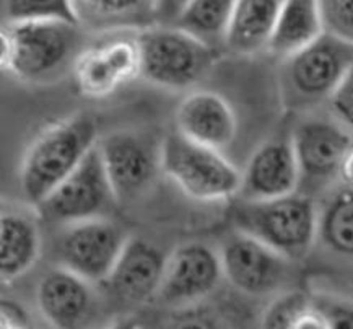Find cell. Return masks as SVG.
Instances as JSON below:
<instances>
[{
	"mask_svg": "<svg viewBox=\"0 0 353 329\" xmlns=\"http://www.w3.org/2000/svg\"><path fill=\"white\" fill-rule=\"evenodd\" d=\"M97 143V121L90 114H75L48 126L36 135L21 161L23 196L38 207L74 173Z\"/></svg>",
	"mask_w": 353,
	"mask_h": 329,
	"instance_id": "cell-1",
	"label": "cell"
},
{
	"mask_svg": "<svg viewBox=\"0 0 353 329\" xmlns=\"http://www.w3.org/2000/svg\"><path fill=\"white\" fill-rule=\"evenodd\" d=\"M234 230L257 238L288 261L310 253L319 233V209L306 192L269 201L238 202L233 209Z\"/></svg>",
	"mask_w": 353,
	"mask_h": 329,
	"instance_id": "cell-2",
	"label": "cell"
},
{
	"mask_svg": "<svg viewBox=\"0 0 353 329\" xmlns=\"http://www.w3.org/2000/svg\"><path fill=\"white\" fill-rule=\"evenodd\" d=\"M160 166L184 195L202 202L225 201L241 192L243 173L221 152L199 146L179 132L161 147Z\"/></svg>",
	"mask_w": 353,
	"mask_h": 329,
	"instance_id": "cell-3",
	"label": "cell"
},
{
	"mask_svg": "<svg viewBox=\"0 0 353 329\" xmlns=\"http://www.w3.org/2000/svg\"><path fill=\"white\" fill-rule=\"evenodd\" d=\"M77 41L75 25L62 21L10 23L0 34V61L18 79L44 80L65 64Z\"/></svg>",
	"mask_w": 353,
	"mask_h": 329,
	"instance_id": "cell-4",
	"label": "cell"
},
{
	"mask_svg": "<svg viewBox=\"0 0 353 329\" xmlns=\"http://www.w3.org/2000/svg\"><path fill=\"white\" fill-rule=\"evenodd\" d=\"M352 67L353 48L324 34L313 46L285 61V103L300 110L330 101Z\"/></svg>",
	"mask_w": 353,
	"mask_h": 329,
	"instance_id": "cell-5",
	"label": "cell"
},
{
	"mask_svg": "<svg viewBox=\"0 0 353 329\" xmlns=\"http://www.w3.org/2000/svg\"><path fill=\"white\" fill-rule=\"evenodd\" d=\"M140 74L166 88H185L214 61V49L178 28L147 30L137 36Z\"/></svg>",
	"mask_w": 353,
	"mask_h": 329,
	"instance_id": "cell-6",
	"label": "cell"
},
{
	"mask_svg": "<svg viewBox=\"0 0 353 329\" xmlns=\"http://www.w3.org/2000/svg\"><path fill=\"white\" fill-rule=\"evenodd\" d=\"M116 196L108 179L98 143L77 170L36 207L48 222L72 225L83 220L106 217Z\"/></svg>",
	"mask_w": 353,
	"mask_h": 329,
	"instance_id": "cell-7",
	"label": "cell"
},
{
	"mask_svg": "<svg viewBox=\"0 0 353 329\" xmlns=\"http://www.w3.org/2000/svg\"><path fill=\"white\" fill-rule=\"evenodd\" d=\"M122 228L101 217L67 225L59 240L57 253L62 268L90 283H105L124 250Z\"/></svg>",
	"mask_w": 353,
	"mask_h": 329,
	"instance_id": "cell-8",
	"label": "cell"
},
{
	"mask_svg": "<svg viewBox=\"0 0 353 329\" xmlns=\"http://www.w3.org/2000/svg\"><path fill=\"white\" fill-rule=\"evenodd\" d=\"M221 279L220 253L203 243H184L166 256L157 299L170 306L197 303L220 286Z\"/></svg>",
	"mask_w": 353,
	"mask_h": 329,
	"instance_id": "cell-9",
	"label": "cell"
},
{
	"mask_svg": "<svg viewBox=\"0 0 353 329\" xmlns=\"http://www.w3.org/2000/svg\"><path fill=\"white\" fill-rule=\"evenodd\" d=\"M223 277L246 295H267L282 286L288 272V259L257 238L234 232L220 250Z\"/></svg>",
	"mask_w": 353,
	"mask_h": 329,
	"instance_id": "cell-10",
	"label": "cell"
},
{
	"mask_svg": "<svg viewBox=\"0 0 353 329\" xmlns=\"http://www.w3.org/2000/svg\"><path fill=\"white\" fill-rule=\"evenodd\" d=\"M301 183L324 186L339 178L342 161L353 147L345 126L329 119H307L292 135Z\"/></svg>",
	"mask_w": 353,
	"mask_h": 329,
	"instance_id": "cell-11",
	"label": "cell"
},
{
	"mask_svg": "<svg viewBox=\"0 0 353 329\" xmlns=\"http://www.w3.org/2000/svg\"><path fill=\"white\" fill-rule=\"evenodd\" d=\"M77 87L88 98H105L140 74L137 38H111L77 56Z\"/></svg>",
	"mask_w": 353,
	"mask_h": 329,
	"instance_id": "cell-12",
	"label": "cell"
},
{
	"mask_svg": "<svg viewBox=\"0 0 353 329\" xmlns=\"http://www.w3.org/2000/svg\"><path fill=\"white\" fill-rule=\"evenodd\" d=\"M301 175L292 139H272L256 148L243 173L244 201L279 199L298 192Z\"/></svg>",
	"mask_w": 353,
	"mask_h": 329,
	"instance_id": "cell-13",
	"label": "cell"
},
{
	"mask_svg": "<svg viewBox=\"0 0 353 329\" xmlns=\"http://www.w3.org/2000/svg\"><path fill=\"white\" fill-rule=\"evenodd\" d=\"M36 300L54 329H87L94 318L97 301L90 282L62 266L44 274Z\"/></svg>",
	"mask_w": 353,
	"mask_h": 329,
	"instance_id": "cell-14",
	"label": "cell"
},
{
	"mask_svg": "<svg viewBox=\"0 0 353 329\" xmlns=\"http://www.w3.org/2000/svg\"><path fill=\"white\" fill-rule=\"evenodd\" d=\"M98 148L117 202L137 197L155 177V155L139 135L112 132L98 141Z\"/></svg>",
	"mask_w": 353,
	"mask_h": 329,
	"instance_id": "cell-15",
	"label": "cell"
},
{
	"mask_svg": "<svg viewBox=\"0 0 353 329\" xmlns=\"http://www.w3.org/2000/svg\"><path fill=\"white\" fill-rule=\"evenodd\" d=\"M166 258L143 238H129L112 272L105 282L117 299L145 303L160 292Z\"/></svg>",
	"mask_w": 353,
	"mask_h": 329,
	"instance_id": "cell-16",
	"label": "cell"
},
{
	"mask_svg": "<svg viewBox=\"0 0 353 329\" xmlns=\"http://www.w3.org/2000/svg\"><path fill=\"white\" fill-rule=\"evenodd\" d=\"M178 132L199 146L221 152L236 135V116L225 98L214 92H194L176 111Z\"/></svg>",
	"mask_w": 353,
	"mask_h": 329,
	"instance_id": "cell-17",
	"label": "cell"
},
{
	"mask_svg": "<svg viewBox=\"0 0 353 329\" xmlns=\"http://www.w3.org/2000/svg\"><path fill=\"white\" fill-rule=\"evenodd\" d=\"M324 34L325 30L319 2H283L267 51L279 59L288 61L313 46Z\"/></svg>",
	"mask_w": 353,
	"mask_h": 329,
	"instance_id": "cell-18",
	"label": "cell"
},
{
	"mask_svg": "<svg viewBox=\"0 0 353 329\" xmlns=\"http://www.w3.org/2000/svg\"><path fill=\"white\" fill-rule=\"evenodd\" d=\"M283 2L243 0L234 2L225 44L230 51L251 56L269 48Z\"/></svg>",
	"mask_w": 353,
	"mask_h": 329,
	"instance_id": "cell-19",
	"label": "cell"
},
{
	"mask_svg": "<svg viewBox=\"0 0 353 329\" xmlns=\"http://www.w3.org/2000/svg\"><path fill=\"white\" fill-rule=\"evenodd\" d=\"M38 227L25 215L6 212L0 217V276L13 282L33 268L39 258Z\"/></svg>",
	"mask_w": 353,
	"mask_h": 329,
	"instance_id": "cell-20",
	"label": "cell"
},
{
	"mask_svg": "<svg viewBox=\"0 0 353 329\" xmlns=\"http://www.w3.org/2000/svg\"><path fill=\"white\" fill-rule=\"evenodd\" d=\"M234 2L228 0H196L181 8L176 28L191 34L212 49V44L223 41L232 21Z\"/></svg>",
	"mask_w": 353,
	"mask_h": 329,
	"instance_id": "cell-21",
	"label": "cell"
},
{
	"mask_svg": "<svg viewBox=\"0 0 353 329\" xmlns=\"http://www.w3.org/2000/svg\"><path fill=\"white\" fill-rule=\"evenodd\" d=\"M318 238L329 251L353 258V189H343L319 210Z\"/></svg>",
	"mask_w": 353,
	"mask_h": 329,
	"instance_id": "cell-22",
	"label": "cell"
},
{
	"mask_svg": "<svg viewBox=\"0 0 353 329\" xmlns=\"http://www.w3.org/2000/svg\"><path fill=\"white\" fill-rule=\"evenodd\" d=\"M80 20L87 18L97 26H116L140 23L152 17L155 2H137V0H101V2H74Z\"/></svg>",
	"mask_w": 353,
	"mask_h": 329,
	"instance_id": "cell-23",
	"label": "cell"
},
{
	"mask_svg": "<svg viewBox=\"0 0 353 329\" xmlns=\"http://www.w3.org/2000/svg\"><path fill=\"white\" fill-rule=\"evenodd\" d=\"M6 13L10 23L62 21L75 26L80 23L75 3L65 0H10L6 2Z\"/></svg>",
	"mask_w": 353,
	"mask_h": 329,
	"instance_id": "cell-24",
	"label": "cell"
},
{
	"mask_svg": "<svg viewBox=\"0 0 353 329\" xmlns=\"http://www.w3.org/2000/svg\"><path fill=\"white\" fill-rule=\"evenodd\" d=\"M311 305L313 303L303 292H287L267 306L262 315L261 329H295L296 323Z\"/></svg>",
	"mask_w": 353,
	"mask_h": 329,
	"instance_id": "cell-25",
	"label": "cell"
},
{
	"mask_svg": "<svg viewBox=\"0 0 353 329\" xmlns=\"http://www.w3.org/2000/svg\"><path fill=\"white\" fill-rule=\"evenodd\" d=\"M325 34L353 48V0L319 2Z\"/></svg>",
	"mask_w": 353,
	"mask_h": 329,
	"instance_id": "cell-26",
	"label": "cell"
},
{
	"mask_svg": "<svg viewBox=\"0 0 353 329\" xmlns=\"http://www.w3.org/2000/svg\"><path fill=\"white\" fill-rule=\"evenodd\" d=\"M324 315L329 329H353V303L339 299H321L314 303Z\"/></svg>",
	"mask_w": 353,
	"mask_h": 329,
	"instance_id": "cell-27",
	"label": "cell"
},
{
	"mask_svg": "<svg viewBox=\"0 0 353 329\" xmlns=\"http://www.w3.org/2000/svg\"><path fill=\"white\" fill-rule=\"evenodd\" d=\"M330 106L341 124L353 130V67L334 97L330 98Z\"/></svg>",
	"mask_w": 353,
	"mask_h": 329,
	"instance_id": "cell-28",
	"label": "cell"
},
{
	"mask_svg": "<svg viewBox=\"0 0 353 329\" xmlns=\"http://www.w3.org/2000/svg\"><path fill=\"white\" fill-rule=\"evenodd\" d=\"M163 329H221L210 315L203 312H185L176 315Z\"/></svg>",
	"mask_w": 353,
	"mask_h": 329,
	"instance_id": "cell-29",
	"label": "cell"
},
{
	"mask_svg": "<svg viewBox=\"0 0 353 329\" xmlns=\"http://www.w3.org/2000/svg\"><path fill=\"white\" fill-rule=\"evenodd\" d=\"M0 328L2 329H18L30 328L28 313L20 303L13 300H2L0 305Z\"/></svg>",
	"mask_w": 353,
	"mask_h": 329,
	"instance_id": "cell-30",
	"label": "cell"
},
{
	"mask_svg": "<svg viewBox=\"0 0 353 329\" xmlns=\"http://www.w3.org/2000/svg\"><path fill=\"white\" fill-rule=\"evenodd\" d=\"M295 329H329V328H327V323H325L324 315L321 313L313 303L311 305V308L300 318V321L296 323Z\"/></svg>",
	"mask_w": 353,
	"mask_h": 329,
	"instance_id": "cell-31",
	"label": "cell"
},
{
	"mask_svg": "<svg viewBox=\"0 0 353 329\" xmlns=\"http://www.w3.org/2000/svg\"><path fill=\"white\" fill-rule=\"evenodd\" d=\"M339 178H341V181L345 184V189H353V147L342 161L341 171H339Z\"/></svg>",
	"mask_w": 353,
	"mask_h": 329,
	"instance_id": "cell-32",
	"label": "cell"
},
{
	"mask_svg": "<svg viewBox=\"0 0 353 329\" xmlns=\"http://www.w3.org/2000/svg\"><path fill=\"white\" fill-rule=\"evenodd\" d=\"M110 329H140L137 326V323L132 321V319H122V321H117L116 324H112Z\"/></svg>",
	"mask_w": 353,
	"mask_h": 329,
	"instance_id": "cell-33",
	"label": "cell"
},
{
	"mask_svg": "<svg viewBox=\"0 0 353 329\" xmlns=\"http://www.w3.org/2000/svg\"><path fill=\"white\" fill-rule=\"evenodd\" d=\"M18 329H31V328H18Z\"/></svg>",
	"mask_w": 353,
	"mask_h": 329,
	"instance_id": "cell-34",
	"label": "cell"
}]
</instances>
